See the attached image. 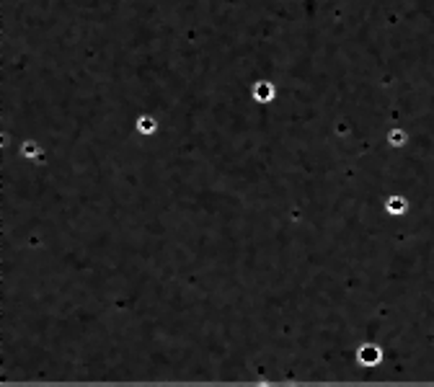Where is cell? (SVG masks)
Masks as SVG:
<instances>
[{"mask_svg": "<svg viewBox=\"0 0 434 387\" xmlns=\"http://www.w3.org/2000/svg\"><path fill=\"white\" fill-rule=\"evenodd\" d=\"M380 348L378 346H372V344H364L359 351H357V361L364 364V367H372V364H378L380 361Z\"/></svg>", "mask_w": 434, "mask_h": 387, "instance_id": "obj_1", "label": "cell"}, {"mask_svg": "<svg viewBox=\"0 0 434 387\" xmlns=\"http://www.w3.org/2000/svg\"><path fill=\"white\" fill-rule=\"evenodd\" d=\"M254 98L259 101V104H269V101H274V85L266 83V80H261L254 85Z\"/></svg>", "mask_w": 434, "mask_h": 387, "instance_id": "obj_2", "label": "cell"}, {"mask_svg": "<svg viewBox=\"0 0 434 387\" xmlns=\"http://www.w3.org/2000/svg\"><path fill=\"white\" fill-rule=\"evenodd\" d=\"M21 153H24V157H29V160H42V147L31 140L21 145Z\"/></svg>", "mask_w": 434, "mask_h": 387, "instance_id": "obj_3", "label": "cell"}, {"mask_svg": "<svg viewBox=\"0 0 434 387\" xmlns=\"http://www.w3.org/2000/svg\"><path fill=\"white\" fill-rule=\"evenodd\" d=\"M155 129H158V124H155L153 116H140V119H137V132L145 134V137H147V134H153Z\"/></svg>", "mask_w": 434, "mask_h": 387, "instance_id": "obj_4", "label": "cell"}, {"mask_svg": "<svg viewBox=\"0 0 434 387\" xmlns=\"http://www.w3.org/2000/svg\"><path fill=\"white\" fill-rule=\"evenodd\" d=\"M385 207H388V212H403V209H406V204H403L401 196H391V199L385 201Z\"/></svg>", "mask_w": 434, "mask_h": 387, "instance_id": "obj_5", "label": "cell"}, {"mask_svg": "<svg viewBox=\"0 0 434 387\" xmlns=\"http://www.w3.org/2000/svg\"><path fill=\"white\" fill-rule=\"evenodd\" d=\"M388 140H391V145H403V142H406L403 132H398V129H395V132H391V137H388Z\"/></svg>", "mask_w": 434, "mask_h": 387, "instance_id": "obj_6", "label": "cell"}]
</instances>
